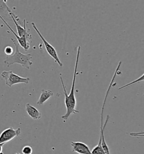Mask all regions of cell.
Masks as SVG:
<instances>
[{
	"instance_id": "obj_1",
	"label": "cell",
	"mask_w": 144,
	"mask_h": 154,
	"mask_svg": "<svg viewBox=\"0 0 144 154\" xmlns=\"http://www.w3.org/2000/svg\"><path fill=\"white\" fill-rule=\"evenodd\" d=\"M81 46H78L77 49V53H76V60L75 63V67H74V72L73 75V79L72 82V88L69 94H68L67 91L66 90V86L64 84V82L63 81V77H62V74H60V78L62 82V85L63 87V91H64V94L65 95V104L67 109V112L65 115L62 116V119H63L64 122H66L70 116L72 114H76L79 113L80 111L76 109V100L75 96V84H76V74H77V68L78 66V62H79V58L81 53Z\"/></svg>"
},
{
	"instance_id": "obj_2",
	"label": "cell",
	"mask_w": 144,
	"mask_h": 154,
	"mask_svg": "<svg viewBox=\"0 0 144 154\" xmlns=\"http://www.w3.org/2000/svg\"><path fill=\"white\" fill-rule=\"evenodd\" d=\"M11 40L15 46V51L14 54L7 56L4 60V63L10 67L11 65L15 63L20 64L22 67L29 69L30 66L33 64L32 62V56L31 54H22L19 51V45L15 40L11 38Z\"/></svg>"
},
{
	"instance_id": "obj_3",
	"label": "cell",
	"mask_w": 144,
	"mask_h": 154,
	"mask_svg": "<svg viewBox=\"0 0 144 154\" xmlns=\"http://www.w3.org/2000/svg\"><path fill=\"white\" fill-rule=\"evenodd\" d=\"M1 76L5 81L6 85L11 88V86L18 84H28L30 82V78L22 77L10 71H3L1 73Z\"/></svg>"
},
{
	"instance_id": "obj_4",
	"label": "cell",
	"mask_w": 144,
	"mask_h": 154,
	"mask_svg": "<svg viewBox=\"0 0 144 154\" xmlns=\"http://www.w3.org/2000/svg\"><path fill=\"white\" fill-rule=\"evenodd\" d=\"M31 24L32 27L34 28V29L36 31V33H37V34L40 37V39L42 40V41H43V42L44 44V45H45V48H46V50L47 51V52L48 53V54H49L50 56H51L54 59L55 62L58 64V65L60 67H63V63L59 59L57 51H56V50H55L54 47L51 45L49 42L45 39V37L43 36V35L41 34L40 31L38 30V29L37 27L36 24L34 22H32Z\"/></svg>"
},
{
	"instance_id": "obj_5",
	"label": "cell",
	"mask_w": 144,
	"mask_h": 154,
	"mask_svg": "<svg viewBox=\"0 0 144 154\" xmlns=\"http://www.w3.org/2000/svg\"><path fill=\"white\" fill-rule=\"evenodd\" d=\"M21 134V129L19 128L14 129L13 128L10 127L2 131L0 134V144L6 143L13 140L15 137L20 136Z\"/></svg>"
},
{
	"instance_id": "obj_6",
	"label": "cell",
	"mask_w": 144,
	"mask_h": 154,
	"mask_svg": "<svg viewBox=\"0 0 144 154\" xmlns=\"http://www.w3.org/2000/svg\"><path fill=\"white\" fill-rule=\"evenodd\" d=\"M0 18L4 22L5 25L9 28V29L10 30L11 32L13 33L14 35L16 37L19 44L22 47L25 51L29 50V48H30V42L31 41L32 38H28V37L26 36L22 37H20L18 36V35L14 31L13 29L9 26V24L6 22V21L4 20V19L3 18L1 15H0Z\"/></svg>"
},
{
	"instance_id": "obj_7",
	"label": "cell",
	"mask_w": 144,
	"mask_h": 154,
	"mask_svg": "<svg viewBox=\"0 0 144 154\" xmlns=\"http://www.w3.org/2000/svg\"><path fill=\"white\" fill-rule=\"evenodd\" d=\"M72 151L78 154H91V151L89 147L82 142H72Z\"/></svg>"
},
{
	"instance_id": "obj_8",
	"label": "cell",
	"mask_w": 144,
	"mask_h": 154,
	"mask_svg": "<svg viewBox=\"0 0 144 154\" xmlns=\"http://www.w3.org/2000/svg\"><path fill=\"white\" fill-rule=\"evenodd\" d=\"M26 111L28 115L33 120H39L42 118V114L40 111L30 103L26 104Z\"/></svg>"
},
{
	"instance_id": "obj_9",
	"label": "cell",
	"mask_w": 144,
	"mask_h": 154,
	"mask_svg": "<svg viewBox=\"0 0 144 154\" xmlns=\"http://www.w3.org/2000/svg\"><path fill=\"white\" fill-rule=\"evenodd\" d=\"M53 95L54 93L52 91L50 90L42 89L40 97L36 103L38 105H42L52 96H53Z\"/></svg>"
},
{
	"instance_id": "obj_10",
	"label": "cell",
	"mask_w": 144,
	"mask_h": 154,
	"mask_svg": "<svg viewBox=\"0 0 144 154\" xmlns=\"http://www.w3.org/2000/svg\"><path fill=\"white\" fill-rule=\"evenodd\" d=\"M12 10L6 5V1H0V15L4 18L5 15L7 13H11Z\"/></svg>"
},
{
	"instance_id": "obj_11",
	"label": "cell",
	"mask_w": 144,
	"mask_h": 154,
	"mask_svg": "<svg viewBox=\"0 0 144 154\" xmlns=\"http://www.w3.org/2000/svg\"><path fill=\"white\" fill-rule=\"evenodd\" d=\"M101 136L100 134L99 138V143L97 146H96L91 151V154H106L104 151L101 146Z\"/></svg>"
},
{
	"instance_id": "obj_12",
	"label": "cell",
	"mask_w": 144,
	"mask_h": 154,
	"mask_svg": "<svg viewBox=\"0 0 144 154\" xmlns=\"http://www.w3.org/2000/svg\"><path fill=\"white\" fill-rule=\"evenodd\" d=\"M144 73H143V74L142 75V76H141V77H139V78H138L137 80H135L134 82H130V83H128V84H126V85H123V86L120 87V88H119V90L123 89L126 88L128 87V86L132 85H133V84H135V83H137V82H140L143 81V80H144Z\"/></svg>"
},
{
	"instance_id": "obj_13",
	"label": "cell",
	"mask_w": 144,
	"mask_h": 154,
	"mask_svg": "<svg viewBox=\"0 0 144 154\" xmlns=\"http://www.w3.org/2000/svg\"><path fill=\"white\" fill-rule=\"evenodd\" d=\"M22 154H32L33 152V149L30 146H25L22 150Z\"/></svg>"
},
{
	"instance_id": "obj_14",
	"label": "cell",
	"mask_w": 144,
	"mask_h": 154,
	"mask_svg": "<svg viewBox=\"0 0 144 154\" xmlns=\"http://www.w3.org/2000/svg\"><path fill=\"white\" fill-rule=\"evenodd\" d=\"M13 49L10 46H8L4 49V53L7 55V56L11 55L13 53Z\"/></svg>"
},
{
	"instance_id": "obj_15",
	"label": "cell",
	"mask_w": 144,
	"mask_h": 154,
	"mask_svg": "<svg viewBox=\"0 0 144 154\" xmlns=\"http://www.w3.org/2000/svg\"><path fill=\"white\" fill-rule=\"evenodd\" d=\"M4 145V143H1L0 144V154H2V148H3V146Z\"/></svg>"
},
{
	"instance_id": "obj_16",
	"label": "cell",
	"mask_w": 144,
	"mask_h": 154,
	"mask_svg": "<svg viewBox=\"0 0 144 154\" xmlns=\"http://www.w3.org/2000/svg\"><path fill=\"white\" fill-rule=\"evenodd\" d=\"M20 154V153H19V152H17V153H15V154Z\"/></svg>"
}]
</instances>
